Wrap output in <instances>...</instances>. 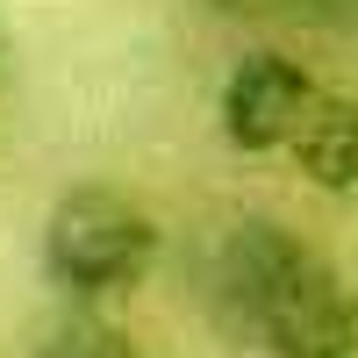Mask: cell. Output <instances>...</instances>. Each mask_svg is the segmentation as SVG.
<instances>
[{
  "label": "cell",
  "mask_w": 358,
  "mask_h": 358,
  "mask_svg": "<svg viewBox=\"0 0 358 358\" xmlns=\"http://www.w3.org/2000/svg\"><path fill=\"white\" fill-rule=\"evenodd\" d=\"M201 294L251 358H358V280L280 215H236L208 251Z\"/></svg>",
  "instance_id": "obj_1"
},
{
  "label": "cell",
  "mask_w": 358,
  "mask_h": 358,
  "mask_svg": "<svg viewBox=\"0 0 358 358\" xmlns=\"http://www.w3.org/2000/svg\"><path fill=\"white\" fill-rule=\"evenodd\" d=\"M165 229L129 187L79 179L43 208L36 229V273L65 308H115L158 273Z\"/></svg>",
  "instance_id": "obj_2"
},
{
  "label": "cell",
  "mask_w": 358,
  "mask_h": 358,
  "mask_svg": "<svg viewBox=\"0 0 358 358\" xmlns=\"http://www.w3.org/2000/svg\"><path fill=\"white\" fill-rule=\"evenodd\" d=\"M322 94H330V79L308 57H294L280 43H258L215 86V136L236 158H287L301 143L308 115L322 108Z\"/></svg>",
  "instance_id": "obj_3"
},
{
  "label": "cell",
  "mask_w": 358,
  "mask_h": 358,
  "mask_svg": "<svg viewBox=\"0 0 358 358\" xmlns=\"http://www.w3.org/2000/svg\"><path fill=\"white\" fill-rule=\"evenodd\" d=\"M287 165L301 172L315 194H337V201H351V194H358V94L330 86V94H322V108L308 115L301 143L287 151Z\"/></svg>",
  "instance_id": "obj_4"
},
{
  "label": "cell",
  "mask_w": 358,
  "mask_h": 358,
  "mask_svg": "<svg viewBox=\"0 0 358 358\" xmlns=\"http://www.w3.org/2000/svg\"><path fill=\"white\" fill-rule=\"evenodd\" d=\"M22 358H143L136 330L115 322L108 308H57L36 337H29Z\"/></svg>",
  "instance_id": "obj_5"
},
{
  "label": "cell",
  "mask_w": 358,
  "mask_h": 358,
  "mask_svg": "<svg viewBox=\"0 0 358 358\" xmlns=\"http://www.w3.org/2000/svg\"><path fill=\"white\" fill-rule=\"evenodd\" d=\"M222 22H265V29H308V36L358 43V0H201Z\"/></svg>",
  "instance_id": "obj_6"
},
{
  "label": "cell",
  "mask_w": 358,
  "mask_h": 358,
  "mask_svg": "<svg viewBox=\"0 0 358 358\" xmlns=\"http://www.w3.org/2000/svg\"><path fill=\"white\" fill-rule=\"evenodd\" d=\"M8 86H15V29L0 22V94H8Z\"/></svg>",
  "instance_id": "obj_7"
}]
</instances>
